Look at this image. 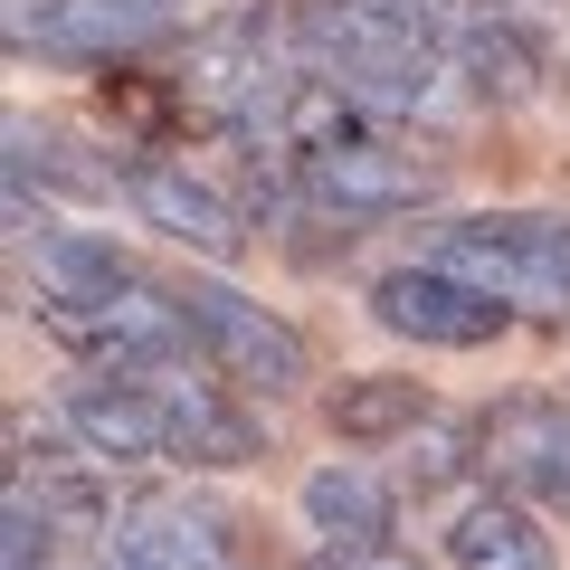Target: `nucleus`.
I'll return each instance as SVG.
<instances>
[{"instance_id":"obj_4","label":"nucleus","mask_w":570,"mask_h":570,"mask_svg":"<svg viewBox=\"0 0 570 570\" xmlns=\"http://www.w3.org/2000/svg\"><path fill=\"white\" fill-rule=\"evenodd\" d=\"M29 324L58 352L96 371H163V362H200L190 352V324L171 305V285H124V295H39L29 285Z\"/></svg>"},{"instance_id":"obj_5","label":"nucleus","mask_w":570,"mask_h":570,"mask_svg":"<svg viewBox=\"0 0 570 570\" xmlns=\"http://www.w3.org/2000/svg\"><path fill=\"white\" fill-rule=\"evenodd\" d=\"M371 324L400 333V343H428V352H485L494 333L513 324V305L485 295L475 276H456V266L419 257V266H390V276L371 285Z\"/></svg>"},{"instance_id":"obj_3","label":"nucleus","mask_w":570,"mask_h":570,"mask_svg":"<svg viewBox=\"0 0 570 570\" xmlns=\"http://www.w3.org/2000/svg\"><path fill=\"white\" fill-rule=\"evenodd\" d=\"M285 171H295V200L324 228H343V238H362L371 219H409V209L438 200V171H428L419 153H400L381 124H352V134H333V142H305V153H285Z\"/></svg>"},{"instance_id":"obj_1","label":"nucleus","mask_w":570,"mask_h":570,"mask_svg":"<svg viewBox=\"0 0 570 570\" xmlns=\"http://www.w3.org/2000/svg\"><path fill=\"white\" fill-rule=\"evenodd\" d=\"M428 257L456 266V276H475L485 295H504L513 314L570 324V219L561 209H475V219L438 228Z\"/></svg>"},{"instance_id":"obj_15","label":"nucleus","mask_w":570,"mask_h":570,"mask_svg":"<svg viewBox=\"0 0 570 570\" xmlns=\"http://www.w3.org/2000/svg\"><path fill=\"white\" fill-rule=\"evenodd\" d=\"M333 438H352V448H381V438H419L428 419H438V400H428V381H400V371H362V381H343L324 400Z\"/></svg>"},{"instance_id":"obj_18","label":"nucleus","mask_w":570,"mask_h":570,"mask_svg":"<svg viewBox=\"0 0 570 570\" xmlns=\"http://www.w3.org/2000/svg\"><path fill=\"white\" fill-rule=\"evenodd\" d=\"M494 10H551V0H494Z\"/></svg>"},{"instance_id":"obj_10","label":"nucleus","mask_w":570,"mask_h":570,"mask_svg":"<svg viewBox=\"0 0 570 570\" xmlns=\"http://www.w3.org/2000/svg\"><path fill=\"white\" fill-rule=\"evenodd\" d=\"M124 209H134L142 228H163L171 247L209 257V266H228V257L247 247V209L228 200L219 181L181 171V163H134V171H124Z\"/></svg>"},{"instance_id":"obj_6","label":"nucleus","mask_w":570,"mask_h":570,"mask_svg":"<svg viewBox=\"0 0 570 570\" xmlns=\"http://www.w3.org/2000/svg\"><path fill=\"white\" fill-rule=\"evenodd\" d=\"M475 475L523 494L532 513H570V400L523 390L475 419Z\"/></svg>"},{"instance_id":"obj_14","label":"nucleus","mask_w":570,"mask_h":570,"mask_svg":"<svg viewBox=\"0 0 570 570\" xmlns=\"http://www.w3.org/2000/svg\"><path fill=\"white\" fill-rule=\"evenodd\" d=\"M305 523L324 532V542H390L400 494H390V475H371L362 456H333V466L305 475Z\"/></svg>"},{"instance_id":"obj_2","label":"nucleus","mask_w":570,"mask_h":570,"mask_svg":"<svg viewBox=\"0 0 570 570\" xmlns=\"http://www.w3.org/2000/svg\"><path fill=\"white\" fill-rule=\"evenodd\" d=\"M171 305H181V324H190L200 371H219L228 390H247V400H295V390L314 381L305 333L285 324L276 305L238 295L228 276H181V285H171Z\"/></svg>"},{"instance_id":"obj_13","label":"nucleus","mask_w":570,"mask_h":570,"mask_svg":"<svg viewBox=\"0 0 570 570\" xmlns=\"http://www.w3.org/2000/svg\"><path fill=\"white\" fill-rule=\"evenodd\" d=\"M448 570H561V551H551L542 513H532L523 494L485 485V494H466L456 523H448Z\"/></svg>"},{"instance_id":"obj_17","label":"nucleus","mask_w":570,"mask_h":570,"mask_svg":"<svg viewBox=\"0 0 570 570\" xmlns=\"http://www.w3.org/2000/svg\"><path fill=\"white\" fill-rule=\"evenodd\" d=\"M295 570H428V561L400 551V542H324V551H305Z\"/></svg>"},{"instance_id":"obj_11","label":"nucleus","mask_w":570,"mask_h":570,"mask_svg":"<svg viewBox=\"0 0 570 570\" xmlns=\"http://www.w3.org/2000/svg\"><path fill=\"white\" fill-rule=\"evenodd\" d=\"M448 58H456V77H466L475 105H523L551 77V48L532 39V10H494V0H475L466 20H456Z\"/></svg>"},{"instance_id":"obj_12","label":"nucleus","mask_w":570,"mask_h":570,"mask_svg":"<svg viewBox=\"0 0 570 570\" xmlns=\"http://www.w3.org/2000/svg\"><path fill=\"white\" fill-rule=\"evenodd\" d=\"M58 409H67V428H77V438L105 456V466H163V409H153L142 371H105V381H77Z\"/></svg>"},{"instance_id":"obj_7","label":"nucleus","mask_w":570,"mask_h":570,"mask_svg":"<svg viewBox=\"0 0 570 570\" xmlns=\"http://www.w3.org/2000/svg\"><path fill=\"white\" fill-rule=\"evenodd\" d=\"M0 29L20 58H134L181 29V0H10Z\"/></svg>"},{"instance_id":"obj_9","label":"nucleus","mask_w":570,"mask_h":570,"mask_svg":"<svg viewBox=\"0 0 570 570\" xmlns=\"http://www.w3.org/2000/svg\"><path fill=\"white\" fill-rule=\"evenodd\" d=\"M142 390L163 409V466H257L266 456L257 419L238 409L247 390H228L219 371L190 381V362H163V371H142Z\"/></svg>"},{"instance_id":"obj_16","label":"nucleus","mask_w":570,"mask_h":570,"mask_svg":"<svg viewBox=\"0 0 570 570\" xmlns=\"http://www.w3.org/2000/svg\"><path fill=\"white\" fill-rule=\"evenodd\" d=\"M29 285L39 295H124L134 276V257H124L115 238H86V228H39L29 238Z\"/></svg>"},{"instance_id":"obj_8","label":"nucleus","mask_w":570,"mask_h":570,"mask_svg":"<svg viewBox=\"0 0 570 570\" xmlns=\"http://www.w3.org/2000/svg\"><path fill=\"white\" fill-rule=\"evenodd\" d=\"M466 0H305L295 10V39H305V67L333 77L352 58H381V48H448Z\"/></svg>"}]
</instances>
